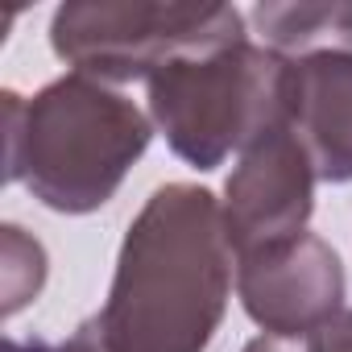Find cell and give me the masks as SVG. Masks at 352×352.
<instances>
[{"mask_svg": "<svg viewBox=\"0 0 352 352\" xmlns=\"http://www.w3.org/2000/svg\"><path fill=\"white\" fill-rule=\"evenodd\" d=\"M245 352H302L294 340H278V336H253L245 344Z\"/></svg>", "mask_w": 352, "mask_h": 352, "instance_id": "7c38bea8", "label": "cell"}, {"mask_svg": "<svg viewBox=\"0 0 352 352\" xmlns=\"http://www.w3.org/2000/svg\"><path fill=\"white\" fill-rule=\"evenodd\" d=\"M50 257L38 236H30L21 224L0 228V290H5V319L21 315L46 286Z\"/></svg>", "mask_w": 352, "mask_h": 352, "instance_id": "9c48e42d", "label": "cell"}, {"mask_svg": "<svg viewBox=\"0 0 352 352\" xmlns=\"http://www.w3.org/2000/svg\"><path fill=\"white\" fill-rule=\"evenodd\" d=\"M290 124L315 162L319 183H352V54L290 63Z\"/></svg>", "mask_w": 352, "mask_h": 352, "instance_id": "52a82bcc", "label": "cell"}, {"mask_svg": "<svg viewBox=\"0 0 352 352\" xmlns=\"http://www.w3.org/2000/svg\"><path fill=\"white\" fill-rule=\"evenodd\" d=\"M253 25L261 46L282 58H311V54H352V0H282V5H257Z\"/></svg>", "mask_w": 352, "mask_h": 352, "instance_id": "ba28073f", "label": "cell"}, {"mask_svg": "<svg viewBox=\"0 0 352 352\" xmlns=\"http://www.w3.org/2000/svg\"><path fill=\"white\" fill-rule=\"evenodd\" d=\"M5 183L58 216H91L153 141V120L120 87L67 71L30 100L5 91Z\"/></svg>", "mask_w": 352, "mask_h": 352, "instance_id": "7a4b0ae2", "label": "cell"}, {"mask_svg": "<svg viewBox=\"0 0 352 352\" xmlns=\"http://www.w3.org/2000/svg\"><path fill=\"white\" fill-rule=\"evenodd\" d=\"M315 162L290 120L261 133L236 157L220 199L236 257L302 236L315 212Z\"/></svg>", "mask_w": 352, "mask_h": 352, "instance_id": "5b68a950", "label": "cell"}, {"mask_svg": "<svg viewBox=\"0 0 352 352\" xmlns=\"http://www.w3.org/2000/svg\"><path fill=\"white\" fill-rule=\"evenodd\" d=\"M344 261L315 232L236 257V298L261 336L307 340L344 311Z\"/></svg>", "mask_w": 352, "mask_h": 352, "instance_id": "8992f818", "label": "cell"}, {"mask_svg": "<svg viewBox=\"0 0 352 352\" xmlns=\"http://www.w3.org/2000/svg\"><path fill=\"white\" fill-rule=\"evenodd\" d=\"M5 352H116V348L108 344L100 319L91 315V319H83V323H79L67 340H58V344H46V340H17V336H9V340H5Z\"/></svg>", "mask_w": 352, "mask_h": 352, "instance_id": "30bf717a", "label": "cell"}, {"mask_svg": "<svg viewBox=\"0 0 352 352\" xmlns=\"http://www.w3.org/2000/svg\"><path fill=\"white\" fill-rule=\"evenodd\" d=\"M145 91L149 120L166 145L195 170H216L290 120V58L245 38L166 63Z\"/></svg>", "mask_w": 352, "mask_h": 352, "instance_id": "3957f363", "label": "cell"}, {"mask_svg": "<svg viewBox=\"0 0 352 352\" xmlns=\"http://www.w3.org/2000/svg\"><path fill=\"white\" fill-rule=\"evenodd\" d=\"M245 17L232 5L174 0H71L50 17L54 54L100 83H133L183 54H208L245 42Z\"/></svg>", "mask_w": 352, "mask_h": 352, "instance_id": "277c9868", "label": "cell"}, {"mask_svg": "<svg viewBox=\"0 0 352 352\" xmlns=\"http://www.w3.org/2000/svg\"><path fill=\"white\" fill-rule=\"evenodd\" d=\"M302 352H352V307H344L331 323L302 340Z\"/></svg>", "mask_w": 352, "mask_h": 352, "instance_id": "8fae6325", "label": "cell"}, {"mask_svg": "<svg viewBox=\"0 0 352 352\" xmlns=\"http://www.w3.org/2000/svg\"><path fill=\"white\" fill-rule=\"evenodd\" d=\"M232 286L220 199L199 183H166L133 216L96 319L116 352H208Z\"/></svg>", "mask_w": 352, "mask_h": 352, "instance_id": "6da1fadb", "label": "cell"}]
</instances>
